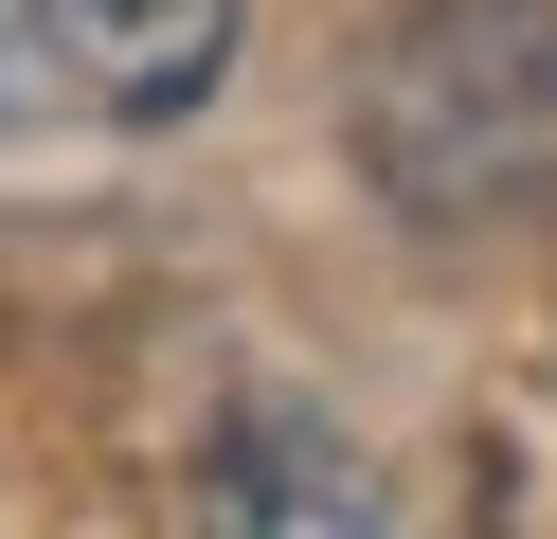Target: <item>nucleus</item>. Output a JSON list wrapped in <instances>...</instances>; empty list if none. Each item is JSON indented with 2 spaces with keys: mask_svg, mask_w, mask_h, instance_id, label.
<instances>
[{
  "mask_svg": "<svg viewBox=\"0 0 557 539\" xmlns=\"http://www.w3.org/2000/svg\"><path fill=\"white\" fill-rule=\"evenodd\" d=\"M360 180L432 234L557 198V0H396L360 54Z\"/></svg>",
  "mask_w": 557,
  "mask_h": 539,
  "instance_id": "f257e3e1",
  "label": "nucleus"
},
{
  "mask_svg": "<svg viewBox=\"0 0 557 539\" xmlns=\"http://www.w3.org/2000/svg\"><path fill=\"white\" fill-rule=\"evenodd\" d=\"M234 72V0H0V144L181 126Z\"/></svg>",
  "mask_w": 557,
  "mask_h": 539,
  "instance_id": "f03ea898",
  "label": "nucleus"
},
{
  "mask_svg": "<svg viewBox=\"0 0 557 539\" xmlns=\"http://www.w3.org/2000/svg\"><path fill=\"white\" fill-rule=\"evenodd\" d=\"M198 539H396L377 522V467L342 450L324 414H234L216 431V467H198Z\"/></svg>",
  "mask_w": 557,
  "mask_h": 539,
  "instance_id": "7ed1b4c3",
  "label": "nucleus"
}]
</instances>
